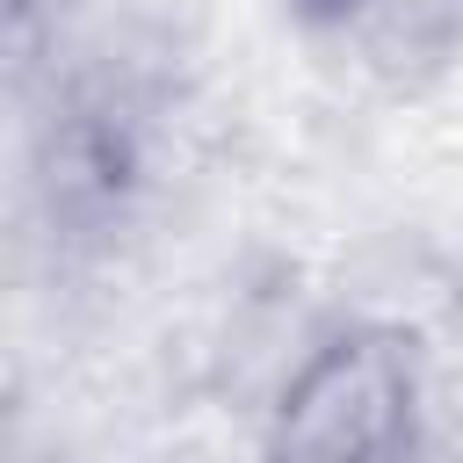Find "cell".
Masks as SVG:
<instances>
[{"mask_svg": "<svg viewBox=\"0 0 463 463\" xmlns=\"http://www.w3.org/2000/svg\"><path fill=\"white\" fill-rule=\"evenodd\" d=\"M268 463H427L412 340L391 326L326 340L275 405Z\"/></svg>", "mask_w": 463, "mask_h": 463, "instance_id": "obj_1", "label": "cell"}, {"mask_svg": "<svg viewBox=\"0 0 463 463\" xmlns=\"http://www.w3.org/2000/svg\"><path fill=\"white\" fill-rule=\"evenodd\" d=\"M311 7H354V0H311Z\"/></svg>", "mask_w": 463, "mask_h": 463, "instance_id": "obj_2", "label": "cell"}]
</instances>
